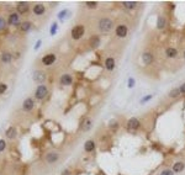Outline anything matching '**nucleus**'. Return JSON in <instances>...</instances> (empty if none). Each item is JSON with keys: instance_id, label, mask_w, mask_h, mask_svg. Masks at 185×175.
<instances>
[{"instance_id": "nucleus-13", "label": "nucleus", "mask_w": 185, "mask_h": 175, "mask_svg": "<svg viewBox=\"0 0 185 175\" xmlns=\"http://www.w3.org/2000/svg\"><path fill=\"white\" fill-rule=\"evenodd\" d=\"M141 59H142V63L146 64V66H149L154 62V55L151 53V52H143L142 55H141Z\"/></svg>"}, {"instance_id": "nucleus-35", "label": "nucleus", "mask_w": 185, "mask_h": 175, "mask_svg": "<svg viewBox=\"0 0 185 175\" xmlns=\"http://www.w3.org/2000/svg\"><path fill=\"white\" fill-rule=\"evenodd\" d=\"M129 84H127V86L130 88V89H132V88H135V85H136V80L133 79V78H129V81H127Z\"/></svg>"}, {"instance_id": "nucleus-30", "label": "nucleus", "mask_w": 185, "mask_h": 175, "mask_svg": "<svg viewBox=\"0 0 185 175\" xmlns=\"http://www.w3.org/2000/svg\"><path fill=\"white\" fill-rule=\"evenodd\" d=\"M57 31H58V23H57V22H53V23H52V26H51V30H49V34H51L52 36H54Z\"/></svg>"}, {"instance_id": "nucleus-6", "label": "nucleus", "mask_w": 185, "mask_h": 175, "mask_svg": "<svg viewBox=\"0 0 185 175\" xmlns=\"http://www.w3.org/2000/svg\"><path fill=\"white\" fill-rule=\"evenodd\" d=\"M116 36L120 37V38H125L127 35H129V27L126 25H123V23H120L117 27H116Z\"/></svg>"}, {"instance_id": "nucleus-10", "label": "nucleus", "mask_w": 185, "mask_h": 175, "mask_svg": "<svg viewBox=\"0 0 185 175\" xmlns=\"http://www.w3.org/2000/svg\"><path fill=\"white\" fill-rule=\"evenodd\" d=\"M16 10H17L19 14L26 15V14L28 12V10H30V5H28L27 2H19V3L16 4Z\"/></svg>"}, {"instance_id": "nucleus-20", "label": "nucleus", "mask_w": 185, "mask_h": 175, "mask_svg": "<svg viewBox=\"0 0 185 175\" xmlns=\"http://www.w3.org/2000/svg\"><path fill=\"white\" fill-rule=\"evenodd\" d=\"M165 55H167L168 58H176V57L179 55V52H178V49L174 48V47H168V48L165 49Z\"/></svg>"}, {"instance_id": "nucleus-37", "label": "nucleus", "mask_w": 185, "mask_h": 175, "mask_svg": "<svg viewBox=\"0 0 185 175\" xmlns=\"http://www.w3.org/2000/svg\"><path fill=\"white\" fill-rule=\"evenodd\" d=\"M179 90H180V94H181V95H185V83H183V84L179 86Z\"/></svg>"}, {"instance_id": "nucleus-31", "label": "nucleus", "mask_w": 185, "mask_h": 175, "mask_svg": "<svg viewBox=\"0 0 185 175\" xmlns=\"http://www.w3.org/2000/svg\"><path fill=\"white\" fill-rule=\"evenodd\" d=\"M6 90H8V85H6L5 83H0V95L5 94Z\"/></svg>"}, {"instance_id": "nucleus-3", "label": "nucleus", "mask_w": 185, "mask_h": 175, "mask_svg": "<svg viewBox=\"0 0 185 175\" xmlns=\"http://www.w3.org/2000/svg\"><path fill=\"white\" fill-rule=\"evenodd\" d=\"M84 34H85V28H84V26H82V25H77V26H74V27L72 28V32H71L72 38H73V40H75V41L80 40V38L84 36Z\"/></svg>"}, {"instance_id": "nucleus-16", "label": "nucleus", "mask_w": 185, "mask_h": 175, "mask_svg": "<svg viewBox=\"0 0 185 175\" xmlns=\"http://www.w3.org/2000/svg\"><path fill=\"white\" fill-rule=\"evenodd\" d=\"M115 67H116V61L114 59V58L112 57L106 58V59H105V68H106V70L112 72L115 69Z\"/></svg>"}, {"instance_id": "nucleus-36", "label": "nucleus", "mask_w": 185, "mask_h": 175, "mask_svg": "<svg viewBox=\"0 0 185 175\" xmlns=\"http://www.w3.org/2000/svg\"><path fill=\"white\" fill-rule=\"evenodd\" d=\"M6 149V142L4 139H0V152H4Z\"/></svg>"}, {"instance_id": "nucleus-29", "label": "nucleus", "mask_w": 185, "mask_h": 175, "mask_svg": "<svg viewBox=\"0 0 185 175\" xmlns=\"http://www.w3.org/2000/svg\"><path fill=\"white\" fill-rule=\"evenodd\" d=\"M85 5H86V8H90V9H96L99 6V3L98 2H86Z\"/></svg>"}, {"instance_id": "nucleus-9", "label": "nucleus", "mask_w": 185, "mask_h": 175, "mask_svg": "<svg viewBox=\"0 0 185 175\" xmlns=\"http://www.w3.org/2000/svg\"><path fill=\"white\" fill-rule=\"evenodd\" d=\"M35 107V101L32 98H26L22 102V110L26 111V112H30V111H32Z\"/></svg>"}, {"instance_id": "nucleus-33", "label": "nucleus", "mask_w": 185, "mask_h": 175, "mask_svg": "<svg viewBox=\"0 0 185 175\" xmlns=\"http://www.w3.org/2000/svg\"><path fill=\"white\" fill-rule=\"evenodd\" d=\"M153 99V95H147V96H143L141 100H140V102L143 105V104H146V102H148L149 100H152Z\"/></svg>"}, {"instance_id": "nucleus-23", "label": "nucleus", "mask_w": 185, "mask_h": 175, "mask_svg": "<svg viewBox=\"0 0 185 175\" xmlns=\"http://www.w3.org/2000/svg\"><path fill=\"white\" fill-rule=\"evenodd\" d=\"M121 4H122L123 8L127 9V10H133V9L138 8V3L137 2H122Z\"/></svg>"}, {"instance_id": "nucleus-17", "label": "nucleus", "mask_w": 185, "mask_h": 175, "mask_svg": "<svg viewBox=\"0 0 185 175\" xmlns=\"http://www.w3.org/2000/svg\"><path fill=\"white\" fill-rule=\"evenodd\" d=\"M91 127H92V120H91V119H85V120L82 122V125H80V130H82L83 132L90 131Z\"/></svg>"}, {"instance_id": "nucleus-4", "label": "nucleus", "mask_w": 185, "mask_h": 175, "mask_svg": "<svg viewBox=\"0 0 185 175\" xmlns=\"http://www.w3.org/2000/svg\"><path fill=\"white\" fill-rule=\"evenodd\" d=\"M46 79H47V75H46V73H45L43 70H35V72L32 73V80H34L35 83H38L40 85H41L42 83H45Z\"/></svg>"}, {"instance_id": "nucleus-19", "label": "nucleus", "mask_w": 185, "mask_h": 175, "mask_svg": "<svg viewBox=\"0 0 185 175\" xmlns=\"http://www.w3.org/2000/svg\"><path fill=\"white\" fill-rule=\"evenodd\" d=\"M167 22H168L167 19L164 16L159 15L158 19H157V28H158V30H164V28L167 27Z\"/></svg>"}, {"instance_id": "nucleus-8", "label": "nucleus", "mask_w": 185, "mask_h": 175, "mask_svg": "<svg viewBox=\"0 0 185 175\" xmlns=\"http://www.w3.org/2000/svg\"><path fill=\"white\" fill-rule=\"evenodd\" d=\"M13 59H14L13 53H10L8 51H4V52H2V54H0V62H2L3 64H11Z\"/></svg>"}, {"instance_id": "nucleus-15", "label": "nucleus", "mask_w": 185, "mask_h": 175, "mask_svg": "<svg viewBox=\"0 0 185 175\" xmlns=\"http://www.w3.org/2000/svg\"><path fill=\"white\" fill-rule=\"evenodd\" d=\"M32 11H34V15H36V16H42V15L46 12V6H45L42 3H37V4L34 5Z\"/></svg>"}, {"instance_id": "nucleus-38", "label": "nucleus", "mask_w": 185, "mask_h": 175, "mask_svg": "<svg viewBox=\"0 0 185 175\" xmlns=\"http://www.w3.org/2000/svg\"><path fill=\"white\" fill-rule=\"evenodd\" d=\"M41 45H42V41H41V40H38V41L36 42V45L34 46V49H35V51H38V49H40V47H41Z\"/></svg>"}, {"instance_id": "nucleus-24", "label": "nucleus", "mask_w": 185, "mask_h": 175, "mask_svg": "<svg viewBox=\"0 0 185 175\" xmlns=\"http://www.w3.org/2000/svg\"><path fill=\"white\" fill-rule=\"evenodd\" d=\"M31 28H32V23H31L30 21H24V22H21V25H20V30H21V32H28Z\"/></svg>"}, {"instance_id": "nucleus-40", "label": "nucleus", "mask_w": 185, "mask_h": 175, "mask_svg": "<svg viewBox=\"0 0 185 175\" xmlns=\"http://www.w3.org/2000/svg\"><path fill=\"white\" fill-rule=\"evenodd\" d=\"M183 57H184V59H185V51H184V53H183Z\"/></svg>"}, {"instance_id": "nucleus-27", "label": "nucleus", "mask_w": 185, "mask_h": 175, "mask_svg": "<svg viewBox=\"0 0 185 175\" xmlns=\"http://www.w3.org/2000/svg\"><path fill=\"white\" fill-rule=\"evenodd\" d=\"M180 95H181V94H180L179 88H174V89H172V90L169 91V94H168V96L172 98V99H176V98H179Z\"/></svg>"}, {"instance_id": "nucleus-7", "label": "nucleus", "mask_w": 185, "mask_h": 175, "mask_svg": "<svg viewBox=\"0 0 185 175\" xmlns=\"http://www.w3.org/2000/svg\"><path fill=\"white\" fill-rule=\"evenodd\" d=\"M56 59H57V57L54 53H48L42 57V64L46 67H51L53 63H56Z\"/></svg>"}, {"instance_id": "nucleus-12", "label": "nucleus", "mask_w": 185, "mask_h": 175, "mask_svg": "<svg viewBox=\"0 0 185 175\" xmlns=\"http://www.w3.org/2000/svg\"><path fill=\"white\" fill-rule=\"evenodd\" d=\"M58 159H59V154H58L57 152H54V151L48 152V153L45 155V160H46L48 164H54V163L58 162Z\"/></svg>"}, {"instance_id": "nucleus-28", "label": "nucleus", "mask_w": 185, "mask_h": 175, "mask_svg": "<svg viewBox=\"0 0 185 175\" xmlns=\"http://www.w3.org/2000/svg\"><path fill=\"white\" fill-rule=\"evenodd\" d=\"M118 127H120L118 121H116V120H111V121H110V123H109V128H110L112 132H116V131L118 130Z\"/></svg>"}, {"instance_id": "nucleus-14", "label": "nucleus", "mask_w": 185, "mask_h": 175, "mask_svg": "<svg viewBox=\"0 0 185 175\" xmlns=\"http://www.w3.org/2000/svg\"><path fill=\"white\" fill-rule=\"evenodd\" d=\"M59 83H60V85H63V86H71L73 84V77L71 74L66 73V74H63L59 78Z\"/></svg>"}, {"instance_id": "nucleus-21", "label": "nucleus", "mask_w": 185, "mask_h": 175, "mask_svg": "<svg viewBox=\"0 0 185 175\" xmlns=\"http://www.w3.org/2000/svg\"><path fill=\"white\" fill-rule=\"evenodd\" d=\"M94 149H95V142H94V141L89 139V141H86V142L84 143V151H85V152L90 153V152H92Z\"/></svg>"}, {"instance_id": "nucleus-26", "label": "nucleus", "mask_w": 185, "mask_h": 175, "mask_svg": "<svg viewBox=\"0 0 185 175\" xmlns=\"http://www.w3.org/2000/svg\"><path fill=\"white\" fill-rule=\"evenodd\" d=\"M89 43H90V46H91L92 48H98V47L100 46V37L96 36V35H94V36L90 38Z\"/></svg>"}, {"instance_id": "nucleus-34", "label": "nucleus", "mask_w": 185, "mask_h": 175, "mask_svg": "<svg viewBox=\"0 0 185 175\" xmlns=\"http://www.w3.org/2000/svg\"><path fill=\"white\" fill-rule=\"evenodd\" d=\"M159 175H174V171L172 169H163Z\"/></svg>"}, {"instance_id": "nucleus-32", "label": "nucleus", "mask_w": 185, "mask_h": 175, "mask_svg": "<svg viewBox=\"0 0 185 175\" xmlns=\"http://www.w3.org/2000/svg\"><path fill=\"white\" fill-rule=\"evenodd\" d=\"M5 27H6V21H5V19H4V17L0 16V31L5 30Z\"/></svg>"}, {"instance_id": "nucleus-1", "label": "nucleus", "mask_w": 185, "mask_h": 175, "mask_svg": "<svg viewBox=\"0 0 185 175\" xmlns=\"http://www.w3.org/2000/svg\"><path fill=\"white\" fill-rule=\"evenodd\" d=\"M98 28L101 34H109L114 28V21L109 17H103L98 22Z\"/></svg>"}, {"instance_id": "nucleus-25", "label": "nucleus", "mask_w": 185, "mask_h": 175, "mask_svg": "<svg viewBox=\"0 0 185 175\" xmlns=\"http://www.w3.org/2000/svg\"><path fill=\"white\" fill-rule=\"evenodd\" d=\"M184 169H185V163H183V162H175V164L172 168V170L174 173H181Z\"/></svg>"}, {"instance_id": "nucleus-22", "label": "nucleus", "mask_w": 185, "mask_h": 175, "mask_svg": "<svg viewBox=\"0 0 185 175\" xmlns=\"http://www.w3.org/2000/svg\"><path fill=\"white\" fill-rule=\"evenodd\" d=\"M69 16H71V12H69V10H67V9L62 10V11H59V12L57 14V19H58L59 21H64V20L68 19Z\"/></svg>"}, {"instance_id": "nucleus-2", "label": "nucleus", "mask_w": 185, "mask_h": 175, "mask_svg": "<svg viewBox=\"0 0 185 175\" xmlns=\"http://www.w3.org/2000/svg\"><path fill=\"white\" fill-rule=\"evenodd\" d=\"M47 95H48V88L46 85L41 84L35 89V98L37 100H43V99H46Z\"/></svg>"}, {"instance_id": "nucleus-5", "label": "nucleus", "mask_w": 185, "mask_h": 175, "mask_svg": "<svg viewBox=\"0 0 185 175\" xmlns=\"http://www.w3.org/2000/svg\"><path fill=\"white\" fill-rule=\"evenodd\" d=\"M140 126H141V122H140V120L136 119V117H131V119L127 121V125H126L127 131H130V132L137 131V130L140 128Z\"/></svg>"}, {"instance_id": "nucleus-11", "label": "nucleus", "mask_w": 185, "mask_h": 175, "mask_svg": "<svg viewBox=\"0 0 185 175\" xmlns=\"http://www.w3.org/2000/svg\"><path fill=\"white\" fill-rule=\"evenodd\" d=\"M8 23L10 26H20L21 22H20V15L17 12H11L8 17Z\"/></svg>"}, {"instance_id": "nucleus-18", "label": "nucleus", "mask_w": 185, "mask_h": 175, "mask_svg": "<svg viewBox=\"0 0 185 175\" xmlns=\"http://www.w3.org/2000/svg\"><path fill=\"white\" fill-rule=\"evenodd\" d=\"M17 136V130L14 127V126H10L6 131H5V137L8 139H15Z\"/></svg>"}, {"instance_id": "nucleus-39", "label": "nucleus", "mask_w": 185, "mask_h": 175, "mask_svg": "<svg viewBox=\"0 0 185 175\" xmlns=\"http://www.w3.org/2000/svg\"><path fill=\"white\" fill-rule=\"evenodd\" d=\"M60 175H72V173H71V170H69V169H64L63 171L60 173Z\"/></svg>"}]
</instances>
